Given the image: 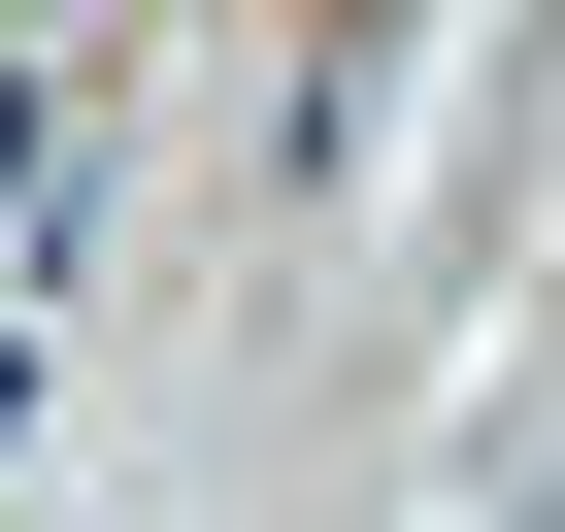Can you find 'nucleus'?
<instances>
[{
  "label": "nucleus",
  "mask_w": 565,
  "mask_h": 532,
  "mask_svg": "<svg viewBox=\"0 0 565 532\" xmlns=\"http://www.w3.org/2000/svg\"><path fill=\"white\" fill-rule=\"evenodd\" d=\"M34 233H67V100H0V266H34Z\"/></svg>",
  "instance_id": "f257e3e1"
}]
</instances>
